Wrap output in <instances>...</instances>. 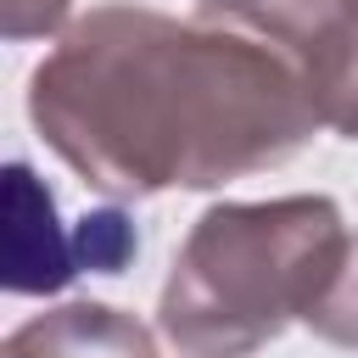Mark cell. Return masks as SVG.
Here are the masks:
<instances>
[{"mask_svg": "<svg viewBox=\"0 0 358 358\" xmlns=\"http://www.w3.org/2000/svg\"><path fill=\"white\" fill-rule=\"evenodd\" d=\"M45 145L106 196L213 190L296 157L319 117L291 56L246 22L95 6L28 78Z\"/></svg>", "mask_w": 358, "mask_h": 358, "instance_id": "cell-1", "label": "cell"}, {"mask_svg": "<svg viewBox=\"0 0 358 358\" xmlns=\"http://www.w3.org/2000/svg\"><path fill=\"white\" fill-rule=\"evenodd\" d=\"M352 235L330 196L207 207L157 302L162 336L185 358H246L330 291Z\"/></svg>", "mask_w": 358, "mask_h": 358, "instance_id": "cell-2", "label": "cell"}, {"mask_svg": "<svg viewBox=\"0 0 358 358\" xmlns=\"http://www.w3.org/2000/svg\"><path fill=\"white\" fill-rule=\"evenodd\" d=\"M235 22L291 56L319 129L358 140V0H268Z\"/></svg>", "mask_w": 358, "mask_h": 358, "instance_id": "cell-3", "label": "cell"}, {"mask_svg": "<svg viewBox=\"0 0 358 358\" xmlns=\"http://www.w3.org/2000/svg\"><path fill=\"white\" fill-rule=\"evenodd\" d=\"M84 274L78 229H62L56 196L34 179L28 162L6 168V285L22 296H50Z\"/></svg>", "mask_w": 358, "mask_h": 358, "instance_id": "cell-4", "label": "cell"}, {"mask_svg": "<svg viewBox=\"0 0 358 358\" xmlns=\"http://www.w3.org/2000/svg\"><path fill=\"white\" fill-rule=\"evenodd\" d=\"M0 358H157L151 330L112 302H67L6 336Z\"/></svg>", "mask_w": 358, "mask_h": 358, "instance_id": "cell-5", "label": "cell"}, {"mask_svg": "<svg viewBox=\"0 0 358 358\" xmlns=\"http://www.w3.org/2000/svg\"><path fill=\"white\" fill-rule=\"evenodd\" d=\"M302 324H313V336H324L330 347L358 352V235H352V246H347L330 291L313 302V313H308Z\"/></svg>", "mask_w": 358, "mask_h": 358, "instance_id": "cell-6", "label": "cell"}, {"mask_svg": "<svg viewBox=\"0 0 358 358\" xmlns=\"http://www.w3.org/2000/svg\"><path fill=\"white\" fill-rule=\"evenodd\" d=\"M67 22V0H0V28L6 39H39Z\"/></svg>", "mask_w": 358, "mask_h": 358, "instance_id": "cell-7", "label": "cell"}, {"mask_svg": "<svg viewBox=\"0 0 358 358\" xmlns=\"http://www.w3.org/2000/svg\"><path fill=\"white\" fill-rule=\"evenodd\" d=\"M207 11H224V17H246V11H257V6H268V0H201Z\"/></svg>", "mask_w": 358, "mask_h": 358, "instance_id": "cell-8", "label": "cell"}]
</instances>
